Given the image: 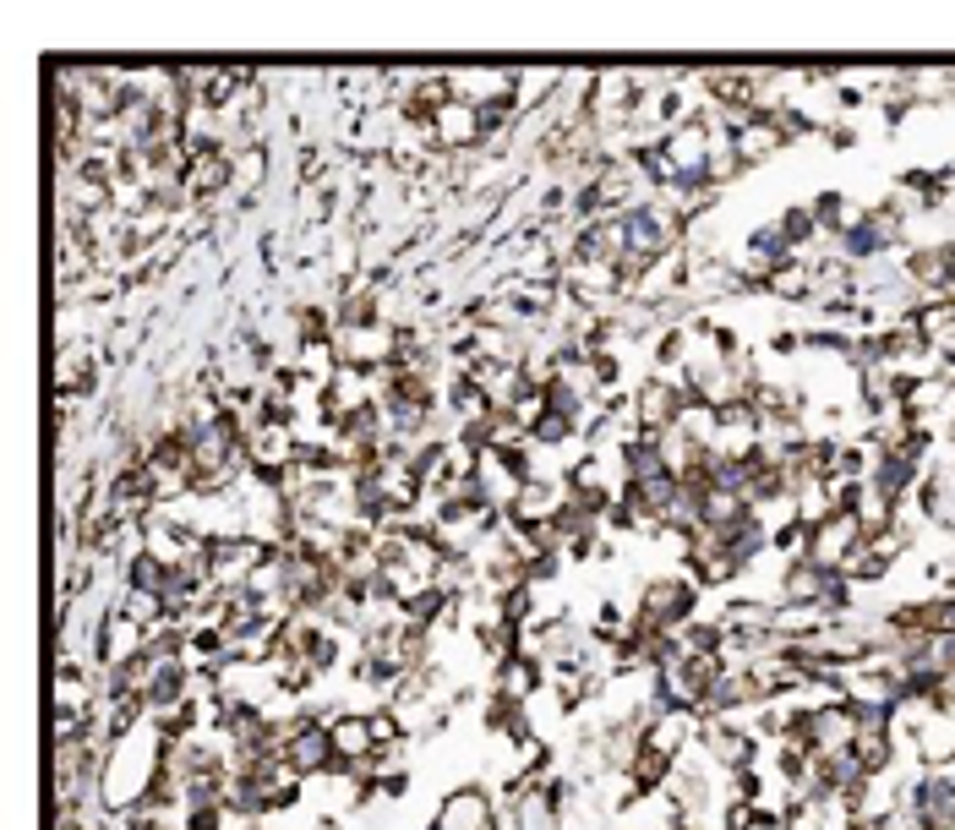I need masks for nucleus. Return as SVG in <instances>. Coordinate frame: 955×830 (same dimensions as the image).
Instances as JSON below:
<instances>
[{
	"label": "nucleus",
	"instance_id": "1",
	"mask_svg": "<svg viewBox=\"0 0 955 830\" xmlns=\"http://www.w3.org/2000/svg\"><path fill=\"white\" fill-rule=\"evenodd\" d=\"M699 585L694 574H650L639 585V601H634V623L639 628H661V634H683L699 612Z\"/></svg>",
	"mask_w": 955,
	"mask_h": 830
},
{
	"label": "nucleus",
	"instance_id": "2",
	"mask_svg": "<svg viewBox=\"0 0 955 830\" xmlns=\"http://www.w3.org/2000/svg\"><path fill=\"white\" fill-rule=\"evenodd\" d=\"M868 536H862V520L857 514H830L824 525H808V563H819V569H841L857 547H862Z\"/></svg>",
	"mask_w": 955,
	"mask_h": 830
},
{
	"label": "nucleus",
	"instance_id": "3",
	"mask_svg": "<svg viewBox=\"0 0 955 830\" xmlns=\"http://www.w3.org/2000/svg\"><path fill=\"white\" fill-rule=\"evenodd\" d=\"M431 137H437V148H448V154H475V143H481V132H475V105L448 99V105L437 110V121H431Z\"/></svg>",
	"mask_w": 955,
	"mask_h": 830
},
{
	"label": "nucleus",
	"instance_id": "4",
	"mask_svg": "<svg viewBox=\"0 0 955 830\" xmlns=\"http://www.w3.org/2000/svg\"><path fill=\"white\" fill-rule=\"evenodd\" d=\"M328 732H333V754H339L333 770L350 765V759H366V754L377 748V737H371V716H366V710H339ZM333 770H328V776H333Z\"/></svg>",
	"mask_w": 955,
	"mask_h": 830
}]
</instances>
